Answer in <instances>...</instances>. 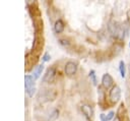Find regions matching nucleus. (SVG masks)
<instances>
[{"instance_id":"1","label":"nucleus","mask_w":130,"mask_h":121,"mask_svg":"<svg viewBox=\"0 0 130 121\" xmlns=\"http://www.w3.org/2000/svg\"><path fill=\"white\" fill-rule=\"evenodd\" d=\"M108 28H109V32L111 33V35H112L113 37H115V38H120V39L123 38L124 29H123V27L121 26V24L118 23L117 21L111 20V21L109 22Z\"/></svg>"},{"instance_id":"2","label":"nucleus","mask_w":130,"mask_h":121,"mask_svg":"<svg viewBox=\"0 0 130 121\" xmlns=\"http://www.w3.org/2000/svg\"><path fill=\"white\" fill-rule=\"evenodd\" d=\"M109 99L112 103L116 104L121 100V88L119 85H114L109 93Z\"/></svg>"},{"instance_id":"3","label":"nucleus","mask_w":130,"mask_h":121,"mask_svg":"<svg viewBox=\"0 0 130 121\" xmlns=\"http://www.w3.org/2000/svg\"><path fill=\"white\" fill-rule=\"evenodd\" d=\"M56 75H57V71H56V68L55 67H49L43 77V81L44 82H53L56 78Z\"/></svg>"},{"instance_id":"4","label":"nucleus","mask_w":130,"mask_h":121,"mask_svg":"<svg viewBox=\"0 0 130 121\" xmlns=\"http://www.w3.org/2000/svg\"><path fill=\"white\" fill-rule=\"evenodd\" d=\"M102 85L106 89H110L114 86V79L109 73H105L102 77Z\"/></svg>"},{"instance_id":"5","label":"nucleus","mask_w":130,"mask_h":121,"mask_svg":"<svg viewBox=\"0 0 130 121\" xmlns=\"http://www.w3.org/2000/svg\"><path fill=\"white\" fill-rule=\"evenodd\" d=\"M39 98H40V100H42L44 102H47V101H50V100L52 101L56 98V92H54L53 89H46V90H44L43 93L40 94Z\"/></svg>"},{"instance_id":"6","label":"nucleus","mask_w":130,"mask_h":121,"mask_svg":"<svg viewBox=\"0 0 130 121\" xmlns=\"http://www.w3.org/2000/svg\"><path fill=\"white\" fill-rule=\"evenodd\" d=\"M83 115L85 116V118L88 120V121H91L92 117H93V109L90 105L88 104H82L81 107H80Z\"/></svg>"},{"instance_id":"7","label":"nucleus","mask_w":130,"mask_h":121,"mask_svg":"<svg viewBox=\"0 0 130 121\" xmlns=\"http://www.w3.org/2000/svg\"><path fill=\"white\" fill-rule=\"evenodd\" d=\"M77 71V64L72 62V61H68L66 64H65V73L68 75V76H71V75H74Z\"/></svg>"},{"instance_id":"8","label":"nucleus","mask_w":130,"mask_h":121,"mask_svg":"<svg viewBox=\"0 0 130 121\" xmlns=\"http://www.w3.org/2000/svg\"><path fill=\"white\" fill-rule=\"evenodd\" d=\"M24 86H25V92L35 87L34 84V77L31 75H25L24 76Z\"/></svg>"},{"instance_id":"9","label":"nucleus","mask_w":130,"mask_h":121,"mask_svg":"<svg viewBox=\"0 0 130 121\" xmlns=\"http://www.w3.org/2000/svg\"><path fill=\"white\" fill-rule=\"evenodd\" d=\"M54 31L56 34H61L64 31V22L61 19H58L54 24Z\"/></svg>"},{"instance_id":"10","label":"nucleus","mask_w":130,"mask_h":121,"mask_svg":"<svg viewBox=\"0 0 130 121\" xmlns=\"http://www.w3.org/2000/svg\"><path fill=\"white\" fill-rule=\"evenodd\" d=\"M119 71H120L121 77L122 78H125V76H126V66H125V62L122 61V60L119 63Z\"/></svg>"},{"instance_id":"11","label":"nucleus","mask_w":130,"mask_h":121,"mask_svg":"<svg viewBox=\"0 0 130 121\" xmlns=\"http://www.w3.org/2000/svg\"><path fill=\"white\" fill-rule=\"evenodd\" d=\"M58 116H59V110L58 109H54L50 113V115L48 117V121H55L58 118Z\"/></svg>"},{"instance_id":"12","label":"nucleus","mask_w":130,"mask_h":121,"mask_svg":"<svg viewBox=\"0 0 130 121\" xmlns=\"http://www.w3.org/2000/svg\"><path fill=\"white\" fill-rule=\"evenodd\" d=\"M43 69H44V65H43V64L39 65V66L36 68V70L34 71V78H35V79H37V78H39V77H40V75L42 74Z\"/></svg>"},{"instance_id":"13","label":"nucleus","mask_w":130,"mask_h":121,"mask_svg":"<svg viewBox=\"0 0 130 121\" xmlns=\"http://www.w3.org/2000/svg\"><path fill=\"white\" fill-rule=\"evenodd\" d=\"M89 78H90V80H91V82L94 84V85H96V76H95V72H94V70H90V72H89Z\"/></svg>"},{"instance_id":"14","label":"nucleus","mask_w":130,"mask_h":121,"mask_svg":"<svg viewBox=\"0 0 130 121\" xmlns=\"http://www.w3.org/2000/svg\"><path fill=\"white\" fill-rule=\"evenodd\" d=\"M59 43H60V45H62V46H69V42H68L67 40H65V39L59 40Z\"/></svg>"},{"instance_id":"15","label":"nucleus","mask_w":130,"mask_h":121,"mask_svg":"<svg viewBox=\"0 0 130 121\" xmlns=\"http://www.w3.org/2000/svg\"><path fill=\"white\" fill-rule=\"evenodd\" d=\"M50 58H51V56L49 55V53H45L44 56H43V58H42V60H43L44 62H47V61L50 60Z\"/></svg>"},{"instance_id":"16","label":"nucleus","mask_w":130,"mask_h":121,"mask_svg":"<svg viewBox=\"0 0 130 121\" xmlns=\"http://www.w3.org/2000/svg\"><path fill=\"white\" fill-rule=\"evenodd\" d=\"M114 116H115V112H114V111H111V112H109V113H108L107 118H108V120L110 121V120L114 119Z\"/></svg>"},{"instance_id":"17","label":"nucleus","mask_w":130,"mask_h":121,"mask_svg":"<svg viewBox=\"0 0 130 121\" xmlns=\"http://www.w3.org/2000/svg\"><path fill=\"white\" fill-rule=\"evenodd\" d=\"M100 120H101V121H109L106 114H101V115H100Z\"/></svg>"},{"instance_id":"18","label":"nucleus","mask_w":130,"mask_h":121,"mask_svg":"<svg viewBox=\"0 0 130 121\" xmlns=\"http://www.w3.org/2000/svg\"><path fill=\"white\" fill-rule=\"evenodd\" d=\"M113 121H121V119H120L119 116H115V118L113 119Z\"/></svg>"},{"instance_id":"19","label":"nucleus","mask_w":130,"mask_h":121,"mask_svg":"<svg viewBox=\"0 0 130 121\" xmlns=\"http://www.w3.org/2000/svg\"><path fill=\"white\" fill-rule=\"evenodd\" d=\"M129 71H130V63H129Z\"/></svg>"},{"instance_id":"20","label":"nucleus","mask_w":130,"mask_h":121,"mask_svg":"<svg viewBox=\"0 0 130 121\" xmlns=\"http://www.w3.org/2000/svg\"><path fill=\"white\" fill-rule=\"evenodd\" d=\"M129 47H130V43H129Z\"/></svg>"}]
</instances>
